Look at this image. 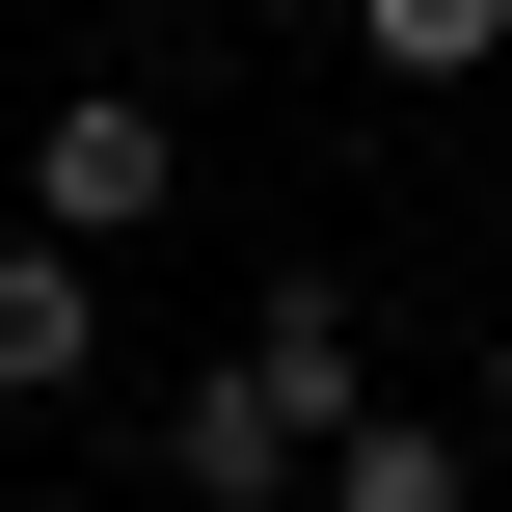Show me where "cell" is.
Here are the masks:
<instances>
[{
    "label": "cell",
    "instance_id": "1",
    "mask_svg": "<svg viewBox=\"0 0 512 512\" xmlns=\"http://www.w3.org/2000/svg\"><path fill=\"white\" fill-rule=\"evenodd\" d=\"M0 162H27V243H81V270H108V243H162V216H189V135H162V108H135V81H54V108H27V135H0Z\"/></svg>",
    "mask_w": 512,
    "mask_h": 512
},
{
    "label": "cell",
    "instance_id": "2",
    "mask_svg": "<svg viewBox=\"0 0 512 512\" xmlns=\"http://www.w3.org/2000/svg\"><path fill=\"white\" fill-rule=\"evenodd\" d=\"M135 459H162V512H297V405L216 351V378H162V432H135Z\"/></svg>",
    "mask_w": 512,
    "mask_h": 512
},
{
    "label": "cell",
    "instance_id": "3",
    "mask_svg": "<svg viewBox=\"0 0 512 512\" xmlns=\"http://www.w3.org/2000/svg\"><path fill=\"white\" fill-rule=\"evenodd\" d=\"M243 378H270V405H297V459H324V432L378 405V297H351V270H270V297H243Z\"/></svg>",
    "mask_w": 512,
    "mask_h": 512
},
{
    "label": "cell",
    "instance_id": "4",
    "mask_svg": "<svg viewBox=\"0 0 512 512\" xmlns=\"http://www.w3.org/2000/svg\"><path fill=\"white\" fill-rule=\"evenodd\" d=\"M81 378H108V270L0 216V405H81Z\"/></svg>",
    "mask_w": 512,
    "mask_h": 512
},
{
    "label": "cell",
    "instance_id": "5",
    "mask_svg": "<svg viewBox=\"0 0 512 512\" xmlns=\"http://www.w3.org/2000/svg\"><path fill=\"white\" fill-rule=\"evenodd\" d=\"M297 486H324V512H486V432H459V405H351Z\"/></svg>",
    "mask_w": 512,
    "mask_h": 512
},
{
    "label": "cell",
    "instance_id": "6",
    "mask_svg": "<svg viewBox=\"0 0 512 512\" xmlns=\"http://www.w3.org/2000/svg\"><path fill=\"white\" fill-rule=\"evenodd\" d=\"M512 0H351V81H486Z\"/></svg>",
    "mask_w": 512,
    "mask_h": 512
},
{
    "label": "cell",
    "instance_id": "7",
    "mask_svg": "<svg viewBox=\"0 0 512 512\" xmlns=\"http://www.w3.org/2000/svg\"><path fill=\"white\" fill-rule=\"evenodd\" d=\"M459 432H486V459H512V324H486V405H459Z\"/></svg>",
    "mask_w": 512,
    "mask_h": 512
},
{
    "label": "cell",
    "instance_id": "8",
    "mask_svg": "<svg viewBox=\"0 0 512 512\" xmlns=\"http://www.w3.org/2000/svg\"><path fill=\"white\" fill-rule=\"evenodd\" d=\"M486 216H512V135H486Z\"/></svg>",
    "mask_w": 512,
    "mask_h": 512
}]
</instances>
